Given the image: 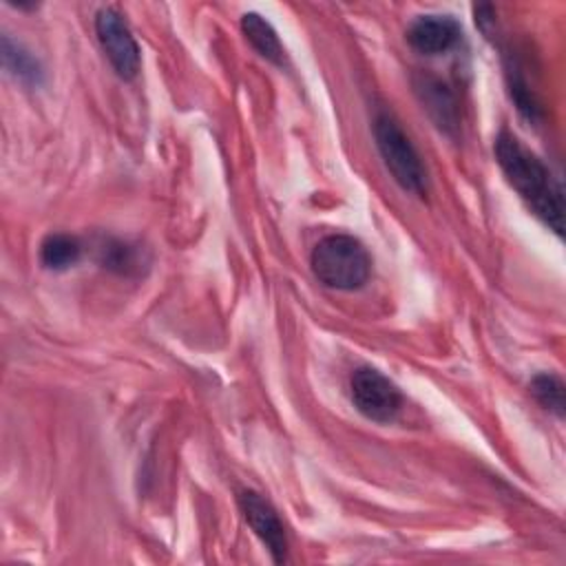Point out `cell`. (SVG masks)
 <instances>
[{"mask_svg": "<svg viewBox=\"0 0 566 566\" xmlns=\"http://www.w3.org/2000/svg\"><path fill=\"white\" fill-rule=\"evenodd\" d=\"M495 159L509 184L533 210V214L557 237L564 232V195L546 164L515 135L502 130L495 139Z\"/></svg>", "mask_w": 566, "mask_h": 566, "instance_id": "cell-1", "label": "cell"}, {"mask_svg": "<svg viewBox=\"0 0 566 566\" xmlns=\"http://www.w3.org/2000/svg\"><path fill=\"white\" fill-rule=\"evenodd\" d=\"M314 276L334 290H358L371 274V256L352 234L321 239L310 256Z\"/></svg>", "mask_w": 566, "mask_h": 566, "instance_id": "cell-2", "label": "cell"}, {"mask_svg": "<svg viewBox=\"0 0 566 566\" xmlns=\"http://www.w3.org/2000/svg\"><path fill=\"white\" fill-rule=\"evenodd\" d=\"M374 137L378 153L396 184L402 190L422 197L427 192V170L400 124L389 113H378L374 119Z\"/></svg>", "mask_w": 566, "mask_h": 566, "instance_id": "cell-3", "label": "cell"}, {"mask_svg": "<svg viewBox=\"0 0 566 566\" xmlns=\"http://www.w3.org/2000/svg\"><path fill=\"white\" fill-rule=\"evenodd\" d=\"M354 407L374 422H389L402 407L400 389L374 367H358L349 380Z\"/></svg>", "mask_w": 566, "mask_h": 566, "instance_id": "cell-4", "label": "cell"}, {"mask_svg": "<svg viewBox=\"0 0 566 566\" xmlns=\"http://www.w3.org/2000/svg\"><path fill=\"white\" fill-rule=\"evenodd\" d=\"M95 33L115 73L122 80H133L139 73V46L126 20L113 7H104L95 15Z\"/></svg>", "mask_w": 566, "mask_h": 566, "instance_id": "cell-5", "label": "cell"}, {"mask_svg": "<svg viewBox=\"0 0 566 566\" xmlns=\"http://www.w3.org/2000/svg\"><path fill=\"white\" fill-rule=\"evenodd\" d=\"M239 509L248 522V526L254 531V535L263 542L268 553L276 564H283L287 559V537L285 528L274 511V506L259 495L256 491H239L237 495Z\"/></svg>", "mask_w": 566, "mask_h": 566, "instance_id": "cell-6", "label": "cell"}, {"mask_svg": "<svg viewBox=\"0 0 566 566\" xmlns=\"http://www.w3.org/2000/svg\"><path fill=\"white\" fill-rule=\"evenodd\" d=\"M413 91L422 104V111L431 117V122L447 135H453L460 126L458 102L447 84L429 73L413 75Z\"/></svg>", "mask_w": 566, "mask_h": 566, "instance_id": "cell-7", "label": "cell"}, {"mask_svg": "<svg viewBox=\"0 0 566 566\" xmlns=\"http://www.w3.org/2000/svg\"><path fill=\"white\" fill-rule=\"evenodd\" d=\"M460 24L451 15H418L407 29V42L411 49L424 55H438L449 51L460 40Z\"/></svg>", "mask_w": 566, "mask_h": 566, "instance_id": "cell-8", "label": "cell"}, {"mask_svg": "<svg viewBox=\"0 0 566 566\" xmlns=\"http://www.w3.org/2000/svg\"><path fill=\"white\" fill-rule=\"evenodd\" d=\"M241 31L245 35V40L252 44V49L265 57L272 64H283L285 62V51L283 44L274 31V27L259 13L248 11L241 15Z\"/></svg>", "mask_w": 566, "mask_h": 566, "instance_id": "cell-9", "label": "cell"}, {"mask_svg": "<svg viewBox=\"0 0 566 566\" xmlns=\"http://www.w3.org/2000/svg\"><path fill=\"white\" fill-rule=\"evenodd\" d=\"M2 62L7 71L24 84L38 86L44 77L40 62L27 49H22V44L13 42L9 35H2Z\"/></svg>", "mask_w": 566, "mask_h": 566, "instance_id": "cell-10", "label": "cell"}, {"mask_svg": "<svg viewBox=\"0 0 566 566\" xmlns=\"http://www.w3.org/2000/svg\"><path fill=\"white\" fill-rule=\"evenodd\" d=\"M82 254V245L75 237L71 234H49L42 245H40V261L49 268V270H66L73 263H77Z\"/></svg>", "mask_w": 566, "mask_h": 566, "instance_id": "cell-11", "label": "cell"}, {"mask_svg": "<svg viewBox=\"0 0 566 566\" xmlns=\"http://www.w3.org/2000/svg\"><path fill=\"white\" fill-rule=\"evenodd\" d=\"M99 261L104 268L119 272V274H133L139 272L144 261V254L137 245H130L126 241H117V239H108L102 248H99Z\"/></svg>", "mask_w": 566, "mask_h": 566, "instance_id": "cell-12", "label": "cell"}, {"mask_svg": "<svg viewBox=\"0 0 566 566\" xmlns=\"http://www.w3.org/2000/svg\"><path fill=\"white\" fill-rule=\"evenodd\" d=\"M531 394L535 396V400L544 409H548L557 418H564L566 400H564V382H562V378H557L555 374H537L531 380Z\"/></svg>", "mask_w": 566, "mask_h": 566, "instance_id": "cell-13", "label": "cell"}]
</instances>
